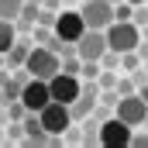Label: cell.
Instances as JSON below:
<instances>
[{"mask_svg": "<svg viewBox=\"0 0 148 148\" xmlns=\"http://www.w3.org/2000/svg\"><path fill=\"white\" fill-rule=\"evenodd\" d=\"M48 86H52V100H62V103H73L76 97L83 93V83L73 73H55L48 79Z\"/></svg>", "mask_w": 148, "mask_h": 148, "instance_id": "30bf717a", "label": "cell"}, {"mask_svg": "<svg viewBox=\"0 0 148 148\" xmlns=\"http://www.w3.org/2000/svg\"><path fill=\"white\" fill-rule=\"evenodd\" d=\"M141 35H145V38H148V24H145V28H141Z\"/></svg>", "mask_w": 148, "mask_h": 148, "instance_id": "4316f807", "label": "cell"}, {"mask_svg": "<svg viewBox=\"0 0 148 148\" xmlns=\"http://www.w3.org/2000/svg\"><path fill=\"white\" fill-rule=\"evenodd\" d=\"M114 17H117V21H134V3H131V0H121L117 10H114Z\"/></svg>", "mask_w": 148, "mask_h": 148, "instance_id": "2e32d148", "label": "cell"}, {"mask_svg": "<svg viewBox=\"0 0 148 148\" xmlns=\"http://www.w3.org/2000/svg\"><path fill=\"white\" fill-rule=\"evenodd\" d=\"M114 114H117V117H124L131 127H141V124H145V117H148V100L141 97V93H127V97H121V100H117Z\"/></svg>", "mask_w": 148, "mask_h": 148, "instance_id": "ba28073f", "label": "cell"}, {"mask_svg": "<svg viewBox=\"0 0 148 148\" xmlns=\"http://www.w3.org/2000/svg\"><path fill=\"white\" fill-rule=\"evenodd\" d=\"M131 138H134V127L117 114L100 124V145L103 148H124V145H131Z\"/></svg>", "mask_w": 148, "mask_h": 148, "instance_id": "277c9868", "label": "cell"}, {"mask_svg": "<svg viewBox=\"0 0 148 148\" xmlns=\"http://www.w3.org/2000/svg\"><path fill=\"white\" fill-rule=\"evenodd\" d=\"M79 10H83V17H86L90 28H103V31H107L114 21H117V17H114V10H117L114 0H83Z\"/></svg>", "mask_w": 148, "mask_h": 148, "instance_id": "52a82bcc", "label": "cell"}, {"mask_svg": "<svg viewBox=\"0 0 148 148\" xmlns=\"http://www.w3.org/2000/svg\"><path fill=\"white\" fill-rule=\"evenodd\" d=\"M52 35H55V28L48 31V28L41 24V28H38V31H35V41H38V45H48V41H52Z\"/></svg>", "mask_w": 148, "mask_h": 148, "instance_id": "44dd1931", "label": "cell"}, {"mask_svg": "<svg viewBox=\"0 0 148 148\" xmlns=\"http://www.w3.org/2000/svg\"><path fill=\"white\" fill-rule=\"evenodd\" d=\"M131 145H138V148H148V127H145V134H134V138H131Z\"/></svg>", "mask_w": 148, "mask_h": 148, "instance_id": "cb8c5ba5", "label": "cell"}, {"mask_svg": "<svg viewBox=\"0 0 148 148\" xmlns=\"http://www.w3.org/2000/svg\"><path fill=\"white\" fill-rule=\"evenodd\" d=\"M41 7H52V10H59V0H41Z\"/></svg>", "mask_w": 148, "mask_h": 148, "instance_id": "484cf974", "label": "cell"}, {"mask_svg": "<svg viewBox=\"0 0 148 148\" xmlns=\"http://www.w3.org/2000/svg\"><path fill=\"white\" fill-rule=\"evenodd\" d=\"M138 55L148 62V38H141V45H138Z\"/></svg>", "mask_w": 148, "mask_h": 148, "instance_id": "d4e9b609", "label": "cell"}, {"mask_svg": "<svg viewBox=\"0 0 148 148\" xmlns=\"http://www.w3.org/2000/svg\"><path fill=\"white\" fill-rule=\"evenodd\" d=\"M62 138H66V141H69V145H79V141H83V134H79V131H73V127H69V131H66V134H62Z\"/></svg>", "mask_w": 148, "mask_h": 148, "instance_id": "603a6c76", "label": "cell"}, {"mask_svg": "<svg viewBox=\"0 0 148 148\" xmlns=\"http://www.w3.org/2000/svg\"><path fill=\"white\" fill-rule=\"evenodd\" d=\"M100 86H103V90H117V73H114V69H103V73H100Z\"/></svg>", "mask_w": 148, "mask_h": 148, "instance_id": "d6986e66", "label": "cell"}, {"mask_svg": "<svg viewBox=\"0 0 148 148\" xmlns=\"http://www.w3.org/2000/svg\"><path fill=\"white\" fill-rule=\"evenodd\" d=\"M28 55H31V41H14L10 45V52H7V69H24V62H28Z\"/></svg>", "mask_w": 148, "mask_h": 148, "instance_id": "8fae6325", "label": "cell"}, {"mask_svg": "<svg viewBox=\"0 0 148 148\" xmlns=\"http://www.w3.org/2000/svg\"><path fill=\"white\" fill-rule=\"evenodd\" d=\"M21 103L28 107V110H45L48 103H52V86H48V79H38L31 76L24 86H21Z\"/></svg>", "mask_w": 148, "mask_h": 148, "instance_id": "8992f818", "label": "cell"}, {"mask_svg": "<svg viewBox=\"0 0 148 148\" xmlns=\"http://www.w3.org/2000/svg\"><path fill=\"white\" fill-rule=\"evenodd\" d=\"M14 41H17V21H7V17H0V52L7 55Z\"/></svg>", "mask_w": 148, "mask_h": 148, "instance_id": "4fadbf2b", "label": "cell"}, {"mask_svg": "<svg viewBox=\"0 0 148 148\" xmlns=\"http://www.w3.org/2000/svg\"><path fill=\"white\" fill-rule=\"evenodd\" d=\"M38 117H41V124H45V131H48L52 138H62V134L76 124L73 107H69V103H62V100H52L45 110H38Z\"/></svg>", "mask_w": 148, "mask_h": 148, "instance_id": "7a4b0ae2", "label": "cell"}, {"mask_svg": "<svg viewBox=\"0 0 148 148\" xmlns=\"http://www.w3.org/2000/svg\"><path fill=\"white\" fill-rule=\"evenodd\" d=\"M141 28L134 24V21H114L110 28H107V45H110L114 52H134L138 45H141Z\"/></svg>", "mask_w": 148, "mask_h": 148, "instance_id": "3957f363", "label": "cell"}, {"mask_svg": "<svg viewBox=\"0 0 148 148\" xmlns=\"http://www.w3.org/2000/svg\"><path fill=\"white\" fill-rule=\"evenodd\" d=\"M107 48L110 45H107V31L103 28H86V35L76 41V52H79L83 62H100Z\"/></svg>", "mask_w": 148, "mask_h": 148, "instance_id": "5b68a950", "label": "cell"}, {"mask_svg": "<svg viewBox=\"0 0 148 148\" xmlns=\"http://www.w3.org/2000/svg\"><path fill=\"white\" fill-rule=\"evenodd\" d=\"M100 73H103V62H83V79H100Z\"/></svg>", "mask_w": 148, "mask_h": 148, "instance_id": "e0dca14e", "label": "cell"}, {"mask_svg": "<svg viewBox=\"0 0 148 148\" xmlns=\"http://www.w3.org/2000/svg\"><path fill=\"white\" fill-rule=\"evenodd\" d=\"M97 103H100L97 97H86V93H79V97H76L69 107H73V117H76V121H86L90 114L97 110Z\"/></svg>", "mask_w": 148, "mask_h": 148, "instance_id": "7c38bea8", "label": "cell"}, {"mask_svg": "<svg viewBox=\"0 0 148 148\" xmlns=\"http://www.w3.org/2000/svg\"><path fill=\"white\" fill-rule=\"evenodd\" d=\"M0 141H3V131H0Z\"/></svg>", "mask_w": 148, "mask_h": 148, "instance_id": "83f0119b", "label": "cell"}, {"mask_svg": "<svg viewBox=\"0 0 148 148\" xmlns=\"http://www.w3.org/2000/svg\"><path fill=\"white\" fill-rule=\"evenodd\" d=\"M24 73L38 76V79H52L55 73H62L59 52H52L48 45H31V55H28V62H24Z\"/></svg>", "mask_w": 148, "mask_h": 148, "instance_id": "6da1fadb", "label": "cell"}, {"mask_svg": "<svg viewBox=\"0 0 148 148\" xmlns=\"http://www.w3.org/2000/svg\"><path fill=\"white\" fill-rule=\"evenodd\" d=\"M86 17H83V10H59V21H55V35L66 38V41H79V38L86 35Z\"/></svg>", "mask_w": 148, "mask_h": 148, "instance_id": "9c48e42d", "label": "cell"}, {"mask_svg": "<svg viewBox=\"0 0 148 148\" xmlns=\"http://www.w3.org/2000/svg\"><path fill=\"white\" fill-rule=\"evenodd\" d=\"M21 10H24V0H0V17L17 21V17H21Z\"/></svg>", "mask_w": 148, "mask_h": 148, "instance_id": "5bb4252c", "label": "cell"}, {"mask_svg": "<svg viewBox=\"0 0 148 148\" xmlns=\"http://www.w3.org/2000/svg\"><path fill=\"white\" fill-rule=\"evenodd\" d=\"M141 62H145V59L138 55V48H134V52H124V55H121V66H124L127 73H134V69H141Z\"/></svg>", "mask_w": 148, "mask_h": 148, "instance_id": "9a60e30c", "label": "cell"}, {"mask_svg": "<svg viewBox=\"0 0 148 148\" xmlns=\"http://www.w3.org/2000/svg\"><path fill=\"white\" fill-rule=\"evenodd\" d=\"M134 24H138V28L148 24V3H138V7H134Z\"/></svg>", "mask_w": 148, "mask_h": 148, "instance_id": "ffe728a7", "label": "cell"}, {"mask_svg": "<svg viewBox=\"0 0 148 148\" xmlns=\"http://www.w3.org/2000/svg\"><path fill=\"white\" fill-rule=\"evenodd\" d=\"M55 21H59V10H52V7H41V14H38V24H45V28H55Z\"/></svg>", "mask_w": 148, "mask_h": 148, "instance_id": "ac0fdd59", "label": "cell"}, {"mask_svg": "<svg viewBox=\"0 0 148 148\" xmlns=\"http://www.w3.org/2000/svg\"><path fill=\"white\" fill-rule=\"evenodd\" d=\"M134 83H138V79H117V93H121V97L134 93Z\"/></svg>", "mask_w": 148, "mask_h": 148, "instance_id": "7402d4cb", "label": "cell"}, {"mask_svg": "<svg viewBox=\"0 0 148 148\" xmlns=\"http://www.w3.org/2000/svg\"><path fill=\"white\" fill-rule=\"evenodd\" d=\"M145 69H148V62H145Z\"/></svg>", "mask_w": 148, "mask_h": 148, "instance_id": "f546056e", "label": "cell"}, {"mask_svg": "<svg viewBox=\"0 0 148 148\" xmlns=\"http://www.w3.org/2000/svg\"><path fill=\"white\" fill-rule=\"evenodd\" d=\"M145 127H148V117H145Z\"/></svg>", "mask_w": 148, "mask_h": 148, "instance_id": "f1b7e54d", "label": "cell"}]
</instances>
